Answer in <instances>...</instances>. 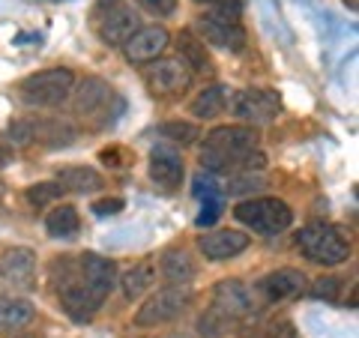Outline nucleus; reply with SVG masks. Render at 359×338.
Returning <instances> with one entry per match:
<instances>
[{"mask_svg": "<svg viewBox=\"0 0 359 338\" xmlns=\"http://www.w3.org/2000/svg\"><path fill=\"white\" fill-rule=\"evenodd\" d=\"M117 264L96 252H84L78 257H57L51 266V285L57 290L63 311L75 323H87L102 309V302L114 290Z\"/></svg>", "mask_w": 359, "mask_h": 338, "instance_id": "1", "label": "nucleus"}, {"mask_svg": "<svg viewBox=\"0 0 359 338\" xmlns=\"http://www.w3.org/2000/svg\"><path fill=\"white\" fill-rule=\"evenodd\" d=\"M257 132L252 126H219L207 132L204 147H201V165L210 174H237L243 162L257 150Z\"/></svg>", "mask_w": 359, "mask_h": 338, "instance_id": "2", "label": "nucleus"}, {"mask_svg": "<svg viewBox=\"0 0 359 338\" xmlns=\"http://www.w3.org/2000/svg\"><path fill=\"white\" fill-rule=\"evenodd\" d=\"M240 13H243L240 0H216L210 13H204L195 21L198 36L207 45H212V48L240 54L245 48V30L240 25Z\"/></svg>", "mask_w": 359, "mask_h": 338, "instance_id": "3", "label": "nucleus"}, {"mask_svg": "<svg viewBox=\"0 0 359 338\" xmlns=\"http://www.w3.org/2000/svg\"><path fill=\"white\" fill-rule=\"evenodd\" d=\"M297 249L302 257H309L314 264L335 266L351 257V240L344 236L341 228L327 222H311L297 234Z\"/></svg>", "mask_w": 359, "mask_h": 338, "instance_id": "4", "label": "nucleus"}, {"mask_svg": "<svg viewBox=\"0 0 359 338\" xmlns=\"http://www.w3.org/2000/svg\"><path fill=\"white\" fill-rule=\"evenodd\" d=\"M123 99L108 81L96 75H87L81 84L72 90V111L84 120H99L102 126H111L123 114Z\"/></svg>", "mask_w": 359, "mask_h": 338, "instance_id": "5", "label": "nucleus"}, {"mask_svg": "<svg viewBox=\"0 0 359 338\" xmlns=\"http://www.w3.org/2000/svg\"><path fill=\"white\" fill-rule=\"evenodd\" d=\"M75 90V72L57 66V69H42L36 75H27L18 84V96L21 102L30 108H57Z\"/></svg>", "mask_w": 359, "mask_h": 338, "instance_id": "6", "label": "nucleus"}, {"mask_svg": "<svg viewBox=\"0 0 359 338\" xmlns=\"http://www.w3.org/2000/svg\"><path fill=\"white\" fill-rule=\"evenodd\" d=\"M233 219L245 224V228H252L255 234L276 236L290 228L294 210H290L282 198H249L233 207Z\"/></svg>", "mask_w": 359, "mask_h": 338, "instance_id": "7", "label": "nucleus"}, {"mask_svg": "<svg viewBox=\"0 0 359 338\" xmlns=\"http://www.w3.org/2000/svg\"><path fill=\"white\" fill-rule=\"evenodd\" d=\"M6 138L21 147L30 144H42V147H69L78 138L75 126H69L66 120H54V117H36V120H13L6 129Z\"/></svg>", "mask_w": 359, "mask_h": 338, "instance_id": "8", "label": "nucleus"}, {"mask_svg": "<svg viewBox=\"0 0 359 338\" xmlns=\"http://www.w3.org/2000/svg\"><path fill=\"white\" fill-rule=\"evenodd\" d=\"M189 306H192V290L186 285H168L162 290H156V294L135 311V326H141V330L165 326V323L177 320Z\"/></svg>", "mask_w": 359, "mask_h": 338, "instance_id": "9", "label": "nucleus"}, {"mask_svg": "<svg viewBox=\"0 0 359 338\" xmlns=\"http://www.w3.org/2000/svg\"><path fill=\"white\" fill-rule=\"evenodd\" d=\"M231 114L237 120H245V126H261L278 117L282 111V99L276 90H264V87H245L228 102Z\"/></svg>", "mask_w": 359, "mask_h": 338, "instance_id": "10", "label": "nucleus"}, {"mask_svg": "<svg viewBox=\"0 0 359 338\" xmlns=\"http://www.w3.org/2000/svg\"><path fill=\"white\" fill-rule=\"evenodd\" d=\"M192 84V72L180 58H159L150 63L147 69V90L159 99H171L186 93Z\"/></svg>", "mask_w": 359, "mask_h": 338, "instance_id": "11", "label": "nucleus"}, {"mask_svg": "<svg viewBox=\"0 0 359 338\" xmlns=\"http://www.w3.org/2000/svg\"><path fill=\"white\" fill-rule=\"evenodd\" d=\"M212 311H219L231 323L249 320L255 314V297L240 278H222L212 290Z\"/></svg>", "mask_w": 359, "mask_h": 338, "instance_id": "12", "label": "nucleus"}, {"mask_svg": "<svg viewBox=\"0 0 359 338\" xmlns=\"http://www.w3.org/2000/svg\"><path fill=\"white\" fill-rule=\"evenodd\" d=\"M309 290V276L302 269L294 266H282V269H273L266 273L261 281H257V294H261L266 302H287V299H297Z\"/></svg>", "mask_w": 359, "mask_h": 338, "instance_id": "13", "label": "nucleus"}, {"mask_svg": "<svg viewBox=\"0 0 359 338\" xmlns=\"http://www.w3.org/2000/svg\"><path fill=\"white\" fill-rule=\"evenodd\" d=\"M168 45H171L168 30L162 25H147V27H138L132 33L129 42L123 45V54H126V60L135 66H147L162 58Z\"/></svg>", "mask_w": 359, "mask_h": 338, "instance_id": "14", "label": "nucleus"}, {"mask_svg": "<svg viewBox=\"0 0 359 338\" xmlns=\"http://www.w3.org/2000/svg\"><path fill=\"white\" fill-rule=\"evenodd\" d=\"M183 156H180V147H174V144H153L150 150V180L156 186H162L168 191L180 189V183H183Z\"/></svg>", "mask_w": 359, "mask_h": 338, "instance_id": "15", "label": "nucleus"}, {"mask_svg": "<svg viewBox=\"0 0 359 338\" xmlns=\"http://www.w3.org/2000/svg\"><path fill=\"white\" fill-rule=\"evenodd\" d=\"M36 252L33 249H6L0 255V281L13 288H25L30 290L36 281Z\"/></svg>", "mask_w": 359, "mask_h": 338, "instance_id": "16", "label": "nucleus"}, {"mask_svg": "<svg viewBox=\"0 0 359 338\" xmlns=\"http://www.w3.org/2000/svg\"><path fill=\"white\" fill-rule=\"evenodd\" d=\"M138 27H141L138 13H135L132 6L120 4L114 9H108V13H102V21H99V36H102V42H108V45H126L129 36Z\"/></svg>", "mask_w": 359, "mask_h": 338, "instance_id": "17", "label": "nucleus"}, {"mask_svg": "<svg viewBox=\"0 0 359 338\" xmlns=\"http://www.w3.org/2000/svg\"><path fill=\"white\" fill-rule=\"evenodd\" d=\"M249 243L252 240L243 231L224 228V231H212L201 236V252H204L207 261H231V257H237L249 249Z\"/></svg>", "mask_w": 359, "mask_h": 338, "instance_id": "18", "label": "nucleus"}, {"mask_svg": "<svg viewBox=\"0 0 359 338\" xmlns=\"http://www.w3.org/2000/svg\"><path fill=\"white\" fill-rule=\"evenodd\" d=\"M177 48H180V60L189 66L192 75H216V66H212V60H210V51L204 48V39L195 36L192 30H180Z\"/></svg>", "mask_w": 359, "mask_h": 338, "instance_id": "19", "label": "nucleus"}, {"mask_svg": "<svg viewBox=\"0 0 359 338\" xmlns=\"http://www.w3.org/2000/svg\"><path fill=\"white\" fill-rule=\"evenodd\" d=\"M198 266L192 261V255L186 249H165L159 257V276L168 285H189L195 278Z\"/></svg>", "mask_w": 359, "mask_h": 338, "instance_id": "20", "label": "nucleus"}, {"mask_svg": "<svg viewBox=\"0 0 359 338\" xmlns=\"http://www.w3.org/2000/svg\"><path fill=\"white\" fill-rule=\"evenodd\" d=\"M57 183L63 191H72V195H84V191H99L105 186L102 174L96 168H87V165H66L57 168Z\"/></svg>", "mask_w": 359, "mask_h": 338, "instance_id": "21", "label": "nucleus"}, {"mask_svg": "<svg viewBox=\"0 0 359 338\" xmlns=\"http://www.w3.org/2000/svg\"><path fill=\"white\" fill-rule=\"evenodd\" d=\"M33 309L30 299H21V297H0V335H9V332H18L33 320Z\"/></svg>", "mask_w": 359, "mask_h": 338, "instance_id": "22", "label": "nucleus"}, {"mask_svg": "<svg viewBox=\"0 0 359 338\" xmlns=\"http://www.w3.org/2000/svg\"><path fill=\"white\" fill-rule=\"evenodd\" d=\"M231 96L233 93L228 90V84H210V87H204L195 96V102L189 105V111H192L198 120H212V117L224 114V108H228Z\"/></svg>", "mask_w": 359, "mask_h": 338, "instance_id": "23", "label": "nucleus"}, {"mask_svg": "<svg viewBox=\"0 0 359 338\" xmlns=\"http://www.w3.org/2000/svg\"><path fill=\"white\" fill-rule=\"evenodd\" d=\"M153 281H156L153 264L150 261H141V264H135L129 273H123L120 290H123V297H126V299H138V297H144L153 288Z\"/></svg>", "mask_w": 359, "mask_h": 338, "instance_id": "24", "label": "nucleus"}, {"mask_svg": "<svg viewBox=\"0 0 359 338\" xmlns=\"http://www.w3.org/2000/svg\"><path fill=\"white\" fill-rule=\"evenodd\" d=\"M78 228H81V216H78V210L69 204L54 207L48 216H45V231L51 236H57V240H69V236L78 234Z\"/></svg>", "mask_w": 359, "mask_h": 338, "instance_id": "25", "label": "nucleus"}, {"mask_svg": "<svg viewBox=\"0 0 359 338\" xmlns=\"http://www.w3.org/2000/svg\"><path fill=\"white\" fill-rule=\"evenodd\" d=\"M156 132H159L168 144H174V147H192V144L201 141V129L195 123H186V120H168Z\"/></svg>", "mask_w": 359, "mask_h": 338, "instance_id": "26", "label": "nucleus"}, {"mask_svg": "<svg viewBox=\"0 0 359 338\" xmlns=\"http://www.w3.org/2000/svg\"><path fill=\"white\" fill-rule=\"evenodd\" d=\"M60 195H63V189H60L57 180L36 183V186L27 189V201H30L33 207H48V204H54V201H60Z\"/></svg>", "mask_w": 359, "mask_h": 338, "instance_id": "27", "label": "nucleus"}, {"mask_svg": "<svg viewBox=\"0 0 359 338\" xmlns=\"http://www.w3.org/2000/svg\"><path fill=\"white\" fill-rule=\"evenodd\" d=\"M341 288H344V281H341V278H335V276H323V278L314 281V285H309L306 294H311L314 299L335 302V299L341 297Z\"/></svg>", "mask_w": 359, "mask_h": 338, "instance_id": "28", "label": "nucleus"}, {"mask_svg": "<svg viewBox=\"0 0 359 338\" xmlns=\"http://www.w3.org/2000/svg\"><path fill=\"white\" fill-rule=\"evenodd\" d=\"M195 198L201 204H207V201H222V189L216 186V180L210 174H198L195 177Z\"/></svg>", "mask_w": 359, "mask_h": 338, "instance_id": "29", "label": "nucleus"}, {"mask_svg": "<svg viewBox=\"0 0 359 338\" xmlns=\"http://www.w3.org/2000/svg\"><path fill=\"white\" fill-rule=\"evenodd\" d=\"M135 4L153 18H168L177 13V0H135Z\"/></svg>", "mask_w": 359, "mask_h": 338, "instance_id": "30", "label": "nucleus"}, {"mask_svg": "<svg viewBox=\"0 0 359 338\" xmlns=\"http://www.w3.org/2000/svg\"><path fill=\"white\" fill-rule=\"evenodd\" d=\"M123 198H99L90 204V210L96 212V216H117V212H123Z\"/></svg>", "mask_w": 359, "mask_h": 338, "instance_id": "31", "label": "nucleus"}, {"mask_svg": "<svg viewBox=\"0 0 359 338\" xmlns=\"http://www.w3.org/2000/svg\"><path fill=\"white\" fill-rule=\"evenodd\" d=\"M219 216H222V201H207V204L201 207L195 224H198V228H210V224H216Z\"/></svg>", "mask_w": 359, "mask_h": 338, "instance_id": "32", "label": "nucleus"}, {"mask_svg": "<svg viewBox=\"0 0 359 338\" xmlns=\"http://www.w3.org/2000/svg\"><path fill=\"white\" fill-rule=\"evenodd\" d=\"M123 0H96V6H99V13H108V9H114V6H120Z\"/></svg>", "mask_w": 359, "mask_h": 338, "instance_id": "33", "label": "nucleus"}, {"mask_svg": "<svg viewBox=\"0 0 359 338\" xmlns=\"http://www.w3.org/2000/svg\"><path fill=\"white\" fill-rule=\"evenodd\" d=\"M9 159H13V153H9L6 147H0V168H4V165H9Z\"/></svg>", "mask_w": 359, "mask_h": 338, "instance_id": "34", "label": "nucleus"}, {"mask_svg": "<svg viewBox=\"0 0 359 338\" xmlns=\"http://www.w3.org/2000/svg\"><path fill=\"white\" fill-rule=\"evenodd\" d=\"M273 338H294V332H290V330H285L282 335H273Z\"/></svg>", "mask_w": 359, "mask_h": 338, "instance_id": "35", "label": "nucleus"}, {"mask_svg": "<svg viewBox=\"0 0 359 338\" xmlns=\"http://www.w3.org/2000/svg\"><path fill=\"white\" fill-rule=\"evenodd\" d=\"M195 4H201V6H212L216 0H195Z\"/></svg>", "mask_w": 359, "mask_h": 338, "instance_id": "36", "label": "nucleus"}, {"mask_svg": "<svg viewBox=\"0 0 359 338\" xmlns=\"http://www.w3.org/2000/svg\"><path fill=\"white\" fill-rule=\"evenodd\" d=\"M13 338H36V335H30V332H21V335H13Z\"/></svg>", "mask_w": 359, "mask_h": 338, "instance_id": "37", "label": "nucleus"}, {"mask_svg": "<svg viewBox=\"0 0 359 338\" xmlns=\"http://www.w3.org/2000/svg\"><path fill=\"white\" fill-rule=\"evenodd\" d=\"M4 191H6V186H4V180H0V201H4Z\"/></svg>", "mask_w": 359, "mask_h": 338, "instance_id": "38", "label": "nucleus"}]
</instances>
